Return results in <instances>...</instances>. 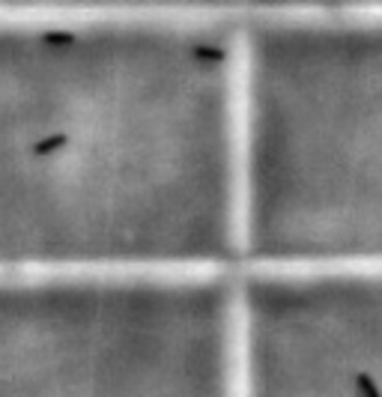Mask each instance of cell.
<instances>
[{"mask_svg": "<svg viewBox=\"0 0 382 397\" xmlns=\"http://www.w3.org/2000/svg\"><path fill=\"white\" fill-rule=\"evenodd\" d=\"M356 389H359L361 397H382L379 385L374 383V376H370V374H359L356 376Z\"/></svg>", "mask_w": 382, "mask_h": 397, "instance_id": "obj_1", "label": "cell"}, {"mask_svg": "<svg viewBox=\"0 0 382 397\" xmlns=\"http://www.w3.org/2000/svg\"><path fill=\"white\" fill-rule=\"evenodd\" d=\"M194 57H200V60H224V51L221 48H206V45H197Z\"/></svg>", "mask_w": 382, "mask_h": 397, "instance_id": "obj_2", "label": "cell"}]
</instances>
